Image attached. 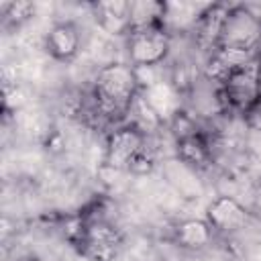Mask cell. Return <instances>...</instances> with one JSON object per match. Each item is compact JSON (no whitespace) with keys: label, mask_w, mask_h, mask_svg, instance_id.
Instances as JSON below:
<instances>
[{"label":"cell","mask_w":261,"mask_h":261,"mask_svg":"<svg viewBox=\"0 0 261 261\" xmlns=\"http://www.w3.org/2000/svg\"><path fill=\"white\" fill-rule=\"evenodd\" d=\"M261 41V18L247 4H230L222 22L218 47L255 53Z\"/></svg>","instance_id":"277c9868"},{"label":"cell","mask_w":261,"mask_h":261,"mask_svg":"<svg viewBox=\"0 0 261 261\" xmlns=\"http://www.w3.org/2000/svg\"><path fill=\"white\" fill-rule=\"evenodd\" d=\"M175 153H177V161L184 163L192 171L208 169L214 163L212 147H210V139L206 130H200L196 135L175 141Z\"/></svg>","instance_id":"9c48e42d"},{"label":"cell","mask_w":261,"mask_h":261,"mask_svg":"<svg viewBox=\"0 0 261 261\" xmlns=\"http://www.w3.org/2000/svg\"><path fill=\"white\" fill-rule=\"evenodd\" d=\"M251 220V212L232 196H216L206 208V222L212 226L214 234L232 237L243 230Z\"/></svg>","instance_id":"8992f818"},{"label":"cell","mask_w":261,"mask_h":261,"mask_svg":"<svg viewBox=\"0 0 261 261\" xmlns=\"http://www.w3.org/2000/svg\"><path fill=\"white\" fill-rule=\"evenodd\" d=\"M33 12H35V6L27 0L6 2L2 4V22L4 27H20L33 16Z\"/></svg>","instance_id":"4fadbf2b"},{"label":"cell","mask_w":261,"mask_h":261,"mask_svg":"<svg viewBox=\"0 0 261 261\" xmlns=\"http://www.w3.org/2000/svg\"><path fill=\"white\" fill-rule=\"evenodd\" d=\"M251 210L255 214H261V175L255 179L253 190H251Z\"/></svg>","instance_id":"2e32d148"},{"label":"cell","mask_w":261,"mask_h":261,"mask_svg":"<svg viewBox=\"0 0 261 261\" xmlns=\"http://www.w3.org/2000/svg\"><path fill=\"white\" fill-rule=\"evenodd\" d=\"M173 241L188 251H202L214 241V230L206 218H186L179 220L173 228Z\"/></svg>","instance_id":"8fae6325"},{"label":"cell","mask_w":261,"mask_h":261,"mask_svg":"<svg viewBox=\"0 0 261 261\" xmlns=\"http://www.w3.org/2000/svg\"><path fill=\"white\" fill-rule=\"evenodd\" d=\"M163 16H165V2H157V0L130 2L128 33L139 31V29H149L155 24H163Z\"/></svg>","instance_id":"7c38bea8"},{"label":"cell","mask_w":261,"mask_h":261,"mask_svg":"<svg viewBox=\"0 0 261 261\" xmlns=\"http://www.w3.org/2000/svg\"><path fill=\"white\" fill-rule=\"evenodd\" d=\"M243 122H245V128L247 130H259L261 133V98L245 112Z\"/></svg>","instance_id":"5bb4252c"},{"label":"cell","mask_w":261,"mask_h":261,"mask_svg":"<svg viewBox=\"0 0 261 261\" xmlns=\"http://www.w3.org/2000/svg\"><path fill=\"white\" fill-rule=\"evenodd\" d=\"M220 98L226 116H245V112L261 98V71L253 57L232 69L220 84Z\"/></svg>","instance_id":"7a4b0ae2"},{"label":"cell","mask_w":261,"mask_h":261,"mask_svg":"<svg viewBox=\"0 0 261 261\" xmlns=\"http://www.w3.org/2000/svg\"><path fill=\"white\" fill-rule=\"evenodd\" d=\"M228 6L230 4H208L206 10L200 14V18L196 20V24L190 31L194 45L198 49H202L206 55L218 47L220 31H222V22L228 12Z\"/></svg>","instance_id":"52a82bcc"},{"label":"cell","mask_w":261,"mask_h":261,"mask_svg":"<svg viewBox=\"0 0 261 261\" xmlns=\"http://www.w3.org/2000/svg\"><path fill=\"white\" fill-rule=\"evenodd\" d=\"M20 261H43V259H39V257H29V259H20Z\"/></svg>","instance_id":"ac0fdd59"},{"label":"cell","mask_w":261,"mask_h":261,"mask_svg":"<svg viewBox=\"0 0 261 261\" xmlns=\"http://www.w3.org/2000/svg\"><path fill=\"white\" fill-rule=\"evenodd\" d=\"M73 243L88 261H114L124 247V237L116 222L106 216L104 208L96 204L80 216L73 230Z\"/></svg>","instance_id":"6da1fadb"},{"label":"cell","mask_w":261,"mask_h":261,"mask_svg":"<svg viewBox=\"0 0 261 261\" xmlns=\"http://www.w3.org/2000/svg\"><path fill=\"white\" fill-rule=\"evenodd\" d=\"M94 18L108 35H128L130 24V2L126 0H104L92 4Z\"/></svg>","instance_id":"30bf717a"},{"label":"cell","mask_w":261,"mask_h":261,"mask_svg":"<svg viewBox=\"0 0 261 261\" xmlns=\"http://www.w3.org/2000/svg\"><path fill=\"white\" fill-rule=\"evenodd\" d=\"M173 35L163 27L155 24L149 29L130 31L126 35V55L128 63L137 69H151L163 63L171 51Z\"/></svg>","instance_id":"3957f363"},{"label":"cell","mask_w":261,"mask_h":261,"mask_svg":"<svg viewBox=\"0 0 261 261\" xmlns=\"http://www.w3.org/2000/svg\"><path fill=\"white\" fill-rule=\"evenodd\" d=\"M80 47H82V35H80L77 24L71 20L55 22L45 37V49L57 61L73 59L80 53Z\"/></svg>","instance_id":"ba28073f"},{"label":"cell","mask_w":261,"mask_h":261,"mask_svg":"<svg viewBox=\"0 0 261 261\" xmlns=\"http://www.w3.org/2000/svg\"><path fill=\"white\" fill-rule=\"evenodd\" d=\"M245 147H247L251 153H255L257 157H261V133H259V130H247Z\"/></svg>","instance_id":"9a60e30c"},{"label":"cell","mask_w":261,"mask_h":261,"mask_svg":"<svg viewBox=\"0 0 261 261\" xmlns=\"http://www.w3.org/2000/svg\"><path fill=\"white\" fill-rule=\"evenodd\" d=\"M255 59H257V63H259V71H261V41H259V45H257V49H255Z\"/></svg>","instance_id":"e0dca14e"},{"label":"cell","mask_w":261,"mask_h":261,"mask_svg":"<svg viewBox=\"0 0 261 261\" xmlns=\"http://www.w3.org/2000/svg\"><path fill=\"white\" fill-rule=\"evenodd\" d=\"M147 141H149L147 135H143L139 128H135L126 122L114 126L106 139L104 165L112 171H128L130 161L147 145Z\"/></svg>","instance_id":"5b68a950"}]
</instances>
